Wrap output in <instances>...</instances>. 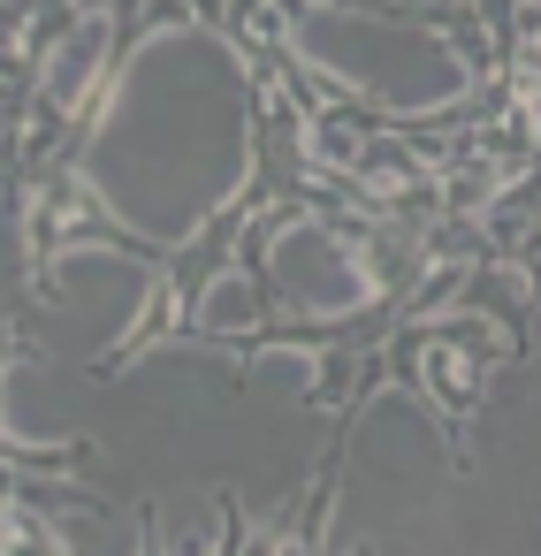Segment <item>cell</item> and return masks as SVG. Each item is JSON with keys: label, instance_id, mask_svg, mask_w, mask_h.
<instances>
[{"label": "cell", "instance_id": "7a4b0ae2", "mask_svg": "<svg viewBox=\"0 0 541 556\" xmlns=\"http://www.w3.org/2000/svg\"><path fill=\"white\" fill-rule=\"evenodd\" d=\"M290 62L381 115H450L480 85L473 54L442 24L374 16V9H298Z\"/></svg>", "mask_w": 541, "mask_h": 556}, {"label": "cell", "instance_id": "8992f818", "mask_svg": "<svg viewBox=\"0 0 541 556\" xmlns=\"http://www.w3.org/2000/svg\"><path fill=\"white\" fill-rule=\"evenodd\" d=\"M252 381H290V389H313V381H320V358H313V351L275 343V351H260V358H252Z\"/></svg>", "mask_w": 541, "mask_h": 556}, {"label": "cell", "instance_id": "5b68a950", "mask_svg": "<svg viewBox=\"0 0 541 556\" xmlns=\"http://www.w3.org/2000/svg\"><path fill=\"white\" fill-rule=\"evenodd\" d=\"M191 328H199V336H237V328H252V282H244V267H214V282L199 290Z\"/></svg>", "mask_w": 541, "mask_h": 556}, {"label": "cell", "instance_id": "277c9868", "mask_svg": "<svg viewBox=\"0 0 541 556\" xmlns=\"http://www.w3.org/2000/svg\"><path fill=\"white\" fill-rule=\"evenodd\" d=\"M108 70H115V24H108V16H77V24L47 47L39 92H47L54 115H70V108H85V92H92Z\"/></svg>", "mask_w": 541, "mask_h": 556}, {"label": "cell", "instance_id": "6da1fadb", "mask_svg": "<svg viewBox=\"0 0 541 556\" xmlns=\"http://www.w3.org/2000/svg\"><path fill=\"white\" fill-rule=\"evenodd\" d=\"M252 70L214 24H153L115 62L100 115L77 153L85 199L161 244L184 252L214 214H229L252 184Z\"/></svg>", "mask_w": 541, "mask_h": 556}, {"label": "cell", "instance_id": "3957f363", "mask_svg": "<svg viewBox=\"0 0 541 556\" xmlns=\"http://www.w3.org/2000/svg\"><path fill=\"white\" fill-rule=\"evenodd\" d=\"M267 290L282 298V313L328 328V320L366 313L381 298V275L343 229H328L320 214H290L267 229Z\"/></svg>", "mask_w": 541, "mask_h": 556}]
</instances>
